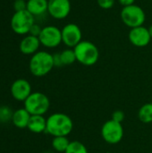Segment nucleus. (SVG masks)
Listing matches in <instances>:
<instances>
[{"instance_id": "39448f33", "label": "nucleus", "mask_w": 152, "mask_h": 153, "mask_svg": "<svg viewBox=\"0 0 152 153\" xmlns=\"http://www.w3.org/2000/svg\"><path fill=\"white\" fill-rule=\"evenodd\" d=\"M120 17L123 23L131 29L142 26L146 20L144 10L135 4L123 7L120 13Z\"/></svg>"}, {"instance_id": "dca6fc26", "label": "nucleus", "mask_w": 152, "mask_h": 153, "mask_svg": "<svg viewBox=\"0 0 152 153\" xmlns=\"http://www.w3.org/2000/svg\"><path fill=\"white\" fill-rule=\"evenodd\" d=\"M27 128L33 134H42L47 130V118L44 116H31Z\"/></svg>"}, {"instance_id": "423d86ee", "label": "nucleus", "mask_w": 152, "mask_h": 153, "mask_svg": "<svg viewBox=\"0 0 152 153\" xmlns=\"http://www.w3.org/2000/svg\"><path fill=\"white\" fill-rule=\"evenodd\" d=\"M34 23V16L27 10L15 12L11 18V28L18 35L29 34Z\"/></svg>"}, {"instance_id": "9d476101", "label": "nucleus", "mask_w": 152, "mask_h": 153, "mask_svg": "<svg viewBox=\"0 0 152 153\" xmlns=\"http://www.w3.org/2000/svg\"><path fill=\"white\" fill-rule=\"evenodd\" d=\"M70 0H48L47 13L56 20L65 19L71 13Z\"/></svg>"}, {"instance_id": "412c9836", "label": "nucleus", "mask_w": 152, "mask_h": 153, "mask_svg": "<svg viewBox=\"0 0 152 153\" xmlns=\"http://www.w3.org/2000/svg\"><path fill=\"white\" fill-rule=\"evenodd\" d=\"M13 111L8 106H0V124L12 122Z\"/></svg>"}, {"instance_id": "0eeeda50", "label": "nucleus", "mask_w": 152, "mask_h": 153, "mask_svg": "<svg viewBox=\"0 0 152 153\" xmlns=\"http://www.w3.org/2000/svg\"><path fill=\"white\" fill-rule=\"evenodd\" d=\"M101 136L109 144L119 143L124 137V128L121 123L112 119L104 123L101 127Z\"/></svg>"}, {"instance_id": "aec40b11", "label": "nucleus", "mask_w": 152, "mask_h": 153, "mask_svg": "<svg viewBox=\"0 0 152 153\" xmlns=\"http://www.w3.org/2000/svg\"><path fill=\"white\" fill-rule=\"evenodd\" d=\"M65 153H88L86 146L79 141H73L70 143Z\"/></svg>"}, {"instance_id": "f3484780", "label": "nucleus", "mask_w": 152, "mask_h": 153, "mask_svg": "<svg viewBox=\"0 0 152 153\" xmlns=\"http://www.w3.org/2000/svg\"><path fill=\"white\" fill-rule=\"evenodd\" d=\"M138 117L144 124L152 123V102L146 103L141 107L138 111Z\"/></svg>"}, {"instance_id": "4468645a", "label": "nucleus", "mask_w": 152, "mask_h": 153, "mask_svg": "<svg viewBox=\"0 0 152 153\" xmlns=\"http://www.w3.org/2000/svg\"><path fill=\"white\" fill-rule=\"evenodd\" d=\"M30 117H31V115L24 108H18L13 111V117H12V123L17 128H20V129L27 128Z\"/></svg>"}, {"instance_id": "5701e85b", "label": "nucleus", "mask_w": 152, "mask_h": 153, "mask_svg": "<svg viewBox=\"0 0 152 153\" xmlns=\"http://www.w3.org/2000/svg\"><path fill=\"white\" fill-rule=\"evenodd\" d=\"M13 8L15 12L24 11L27 8V2L25 0H15L13 3Z\"/></svg>"}, {"instance_id": "f03ea898", "label": "nucleus", "mask_w": 152, "mask_h": 153, "mask_svg": "<svg viewBox=\"0 0 152 153\" xmlns=\"http://www.w3.org/2000/svg\"><path fill=\"white\" fill-rule=\"evenodd\" d=\"M53 55L47 51H38L30 57L29 69L36 77H43L48 74L54 68Z\"/></svg>"}, {"instance_id": "4be33fe9", "label": "nucleus", "mask_w": 152, "mask_h": 153, "mask_svg": "<svg viewBox=\"0 0 152 153\" xmlns=\"http://www.w3.org/2000/svg\"><path fill=\"white\" fill-rule=\"evenodd\" d=\"M98 5L105 10H108L114 7L116 0H97Z\"/></svg>"}, {"instance_id": "393cba45", "label": "nucleus", "mask_w": 152, "mask_h": 153, "mask_svg": "<svg viewBox=\"0 0 152 153\" xmlns=\"http://www.w3.org/2000/svg\"><path fill=\"white\" fill-rule=\"evenodd\" d=\"M41 30H42V28H40V26H39V25H38V24L34 23V24H33V26L31 27V29H30V33H29V34L33 35V36H36V37H39V34H40V32H41Z\"/></svg>"}, {"instance_id": "cd10ccee", "label": "nucleus", "mask_w": 152, "mask_h": 153, "mask_svg": "<svg viewBox=\"0 0 152 153\" xmlns=\"http://www.w3.org/2000/svg\"><path fill=\"white\" fill-rule=\"evenodd\" d=\"M148 30H149V32H150V35H151V37L152 39V24L148 28Z\"/></svg>"}, {"instance_id": "6ab92c4d", "label": "nucleus", "mask_w": 152, "mask_h": 153, "mask_svg": "<svg viewBox=\"0 0 152 153\" xmlns=\"http://www.w3.org/2000/svg\"><path fill=\"white\" fill-rule=\"evenodd\" d=\"M60 56L63 65H70L76 62V56L73 48H67L63 50L60 53Z\"/></svg>"}, {"instance_id": "7ed1b4c3", "label": "nucleus", "mask_w": 152, "mask_h": 153, "mask_svg": "<svg viewBox=\"0 0 152 153\" xmlns=\"http://www.w3.org/2000/svg\"><path fill=\"white\" fill-rule=\"evenodd\" d=\"M76 61L85 66L94 65L99 58L98 47L89 40H82L74 48Z\"/></svg>"}, {"instance_id": "ddd939ff", "label": "nucleus", "mask_w": 152, "mask_h": 153, "mask_svg": "<svg viewBox=\"0 0 152 153\" xmlns=\"http://www.w3.org/2000/svg\"><path fill=\"white\" fill-rule=\"evenodd\" d=\"M40 41L39 39V37L28 34L26 35L20 42L19 49L23 55H34L39 51Z\"/></svg>"}, {"instance_id": "20e7f679", "label": "nucleus", "mask_w": 152, "mask_h": 153, "mask_svg": "<svg viewBox=\"0 0 152 153\" xmlns=\"http://www.w3.org/2000/svg\"><path fill=\"white\" fill-rule=\"evenodd\" d=\"M24 108L31 116H44L49 109L48 97L42 92H32L23 102Z\"/></svg>"}, {"instance_id": "b1692460", "label": "nucleus", "mask_w": 152, "mask_h": 153, "mask_svg": "<svg viewBox=\"0 0 152 153\" xmlns=\"http://www.w3.org/2000/svg\"><path fill=\"white\" fill-rule=\"evenodd\" d=\"M111 119L116 121V122H118V123L122 124V122L125 119V113L122 110H116L115 112H113Z\"/></svg>"}, {"instance_id": "6e6552de", "label": "nucleus", "mask_w": 152, "mask_h": 153, "mask_svg": "<svg viewBox=\"0 0 152 153\" xmlns=\"http://www.w3.org/2000/svg\"><path fill=\"white\" fill-rule=\"evenodd\" d=\"M40 44L47 48H54L62 43V32L56 26L48 25L42 28L39 36Z\"/></svg>"}, {"instance_id": "1a4fd4ad", "label": "nucleus", "mask_w": 152, "mask_h": 153, "mask_svg": "<svg viewBox=\"0 0 152 153\" xmlns=\"http://www.w3.org/2000/svg\"><path fill=\"white\" fill-rule=\"evenodd\" d=\"M61 32L62 42L68 48H74L82 40V30L75 23H67L63 27Z\"/></svg>"}, {"instance_id": "2eb2a0df", "label": "nucleus", "mask_w": 152, "mask_h": 153, "mask_svg": "<svg viewBox=\"0 0 152 153\" xmlns=\"http://www.w3.org/2000/svg\"><path fill=\"white\" fill-rule=\"evenodd\" d=\"M48 0H28L26 10L34 17L44 14L47 12Z\"/></svg>"}, {"instance_id": "bb28decb", "label": "nucleus", "mask_w": 152, "mask_h": 153, "mask_svg": "<svg viewBox=\"0 0 152 153\" xmlns=\"http://www.w3.org/2000/svg\"><path fill=\"white\" fill-rule=\"evenodd\" d=\"M118 2L123 7H125V6H129V5L134 4L135 0H118Z\"/></svg>"}, {"instance_id": "f257e3e1", "label": "nucleus", "mask_w": 152, "mask_h": 153, "mask_svg": "<svg viewBox=\"0 0 152 153\" xmlns=\"http://www.w3.org/2000/svg\"><path fill=\"white\" fill-rule=\"evenodd\" d=\"M73 129V120L66 114L54 113L47 118L46 132L53 137L68 136Z\"/></svg>"}, {"instance_id": "9b49d317", "label": "nucleus", "mask_w": 152, "mask_h": 153, "mask_svg": "<svg viewBox=\"0 0 152 153\" xmlns=\"http://www.w3.org/2000/svg\"><path fill=\"white\" fill-rule=\"evenodd\" d=\"M128 39L130 42L137 48H144L148 46L151 40L148 28L143 25L130 30L128 34Z\"/></svg>"}, {"instance_id": "a878e982", "label": "nucleus", "mask_w": 152, "mask_h": 153, "mask_svg": "<svg viewBox=\"0 0 152 153\" xmlns=\"http://www.w3.org/2000/svg\"><path fill=\"white\" fill-rule=\"evenodd\" d=\"M53 62H54V66L55 67H61L63 66L60 53H56L53 55Z\"/></svg>"}, {"instance_id": "a211bd4d", "label": "nucleus", "mask_w": 152, "mask_h": 153, "mask_svg": "<svg viewBox=\"0 0 152 153\" xmlns=\"http://www.w3.org/2000/svg\"><path fill=\"white\" fill-rule=\"evenodd\" d=\"M70 141L67 136H57L54 137L52 140V147L57 152H64L66 151L70 144Z\"/></svg>"}, {"instance_id": "f8f14e48", "label": "nucleus", "mask_w": 152, "mask_h": 153, "mask_svg": "<svg viewBox=\"0 0 152 153\" xmlns=\"http://www.w3.org/2000/svg\"><path fill=\"white\" fill-rule=\"evenodd\" d=\"M12 97L17 101H25L26 99L32 93L31 85L25 79L15 80L10 88Z\"/></svg>"}]
</instances>
